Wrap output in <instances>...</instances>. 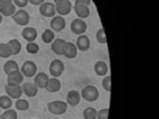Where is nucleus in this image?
I'll return each instance as SVG.
<instances>
[{
    "mask_svg": "<svg viewBox=\"0 0 159 119\" xmlns=\"http://www.w3.org/2000/svg\"><path fill=\"white\" fill-rule=\"evenodd\" d=\"M102 86L107 92H111V76H105L102 81Z\"/></svg>",
    "mask_w": 159,
    "mask_h": 119,
    "instance_id": "obj_33",
    "label": "nucleus"
},
{
    "mask_svg": "<svg viewBox=\"0 0 159 119\" xmlns=\"http://www.w3.org/2000/svg\"><path fill=\"white\" fill-rule=\"evenodd\" d=\"M24 76L20 71H14L12 73L7 75V83L8 84H15V85H20L23 83Z\"/></svg>",
    "mask_w": 159,
    "mask_h": 119,
    "instance_id": "obj_15",
    "label": "nucleus"
},
{
    "mask_svg": "<svg viewBox=\"0 0 159 119\" xmlns=\"http://www.w3.org/2000/svg\"><path fill=\"white\" fill-rule=\"evenodd\" d=\"M7 45H9L12 56H17L21 52V44H20V41L18 40L12 39L7 42Z\"/></svg>",
    "mask_w": 159,
    "mask_h": 119,
    "instance_id": "obj_23",
    "label": "nucleus"
},
{
    "mask_svg": "<svg viewBox=\"0 0 159 119\" xmlns=\"http://www.w3.org/2000/svg\"><path fill=\"white\" fill-rule=\"evenodd\" d=\"M15 107L17 110H19V111H26L29 108V103L27 100L19 98L15 102Z\"/></svg>",
    "mask_w": 159,
    "mask_h": 119,
    "instance_id": "obj_29",
    "label": "nucleus"
},
{
    "mask_svg": "<svg viewBox=\"0 0 159 119\" xmlns=\"http://www.w3.org/2000/svg\"><path fill=\"white\" fill-rule=\"evenodd\" d=\"M21 36L27 42L34 41L37 37V31L34 27H24L21 31Z\"/></svg>",
    "mask_w": 159,
    "mask_h": 119,
    "instance_id": "obj_17",
    "label": "nucleus"
},
{
    "mask_svg": "<svg viewBox=\"0 0 159 119\" xmlns=\"http://www.w3.org/2000/svg\"><path fill=\"white\" fill-rule=\"evenodd\" d=\"M75 45H76L78 50H81V52H87V50L90 49L91 41H90V39L87 36L81 35V36H78L77 42Z\"/></svg>",
    "mask_w": 159,
    "mask_h": 119,
    "instance_id": "obj_12",
    "label": "nucleus"
},
{
    "mask_svg": "<svg viewBox=\"0 0 159 119\" xmlns=\"http://www.w3.org/2000/svg\"><path fill=\"white\" fill-rule=\"evenodd\" d=\"M54 1V3H57V2H61V1H62V0H53Z\"/></svg>",
    "mask_w": 159,
    "mask_h": 119,
    "instance_id": "obj_40",
    "label": "nucleus"
},
{
    "mask_svg": "<svg viewBox=\"0 0 159 119\" xmlns=\"http://www.w3.org/2000/svg\"><path fill=\"white\" fill-rule=\"evenodd\" d=\"M2 20H3V16H2L1 14H0V24L2 23Z\"/></svg>",
    "mask_w": 159,
    "mask_h": 119,
    "instance_id": "obj_39",
    "label": "nucleus"
},
{
    "mask_svg": "<svg viewBox=\"0 0 159 119\" xmlns=\"http://www.w3.org/2000/svg\"><path fill=\"white\" fill-rule=\"evenodd\" d=\"M54 5H56V11L61 16L70 14V12L72 11V8H73L72 2H70V0H62L61 2L56 3Z\"/></svg>",
    "mask_w": 159,
    "mask_h": 119,
    "instance_id": "obj_9",
    "label": "nucleus"
},
{
    "mask_svg": "<svg viewBox=\"0 0 159 119\" xmlns=\"http://www.w3.org/2000/svg\"><path fill=\"white\" fill-rule=\"evenodd\" d=\"M23 94L27 97H35L39 93V87L34 83H24L21 85Z\"/></svg>",
    "mask_w": 159,
    "mask_h": 119,
    "instance_id": "obj_13",
    "label": "nucleus"
},
{
    "mask_svg": "<svg viewBox=\"0 0 159 119\" xmlns=\"http://www.w3.org/2000/svg\"><path fill=\"white\" fill-rule=\"evenodd\" d=\"M70 31H72L75 35L81 36L84 35L87 31V23L84 19L81 18H76L72 21L70 23Z\"/></svg>",
    "mask_w": 159,
    "mask_h": 119,
    "instance_id": "obj_7",
    "label": "nucleus"
},
{
    "mask_svg": "<svg viewBox=\"0 0 159 119\" xmlns=\"http://www.w3.org/2000/svg\"><path fill=\"white\" fill-rule=\"evenodd\" d=\"M74 10H75V12H76V14L79 16V18H81V19L88 18L90 16V8L88 6L75 5Z\"/></svg>",
    "mask_w": 159,
    "mask_h": 119,
    "instance_id": "obj_22",
    "label": "nucleus"
},
{
    "mask_svg": "<svg viewBox=\"0 0 159 119\" xmlns=\"http://www.w3.org/2000/svg\"><path fill=\"white\" fill-rule=\"evenodd\" d=\"M48 79L49 77L47 74L43 73V72H39V73H36L34 76V84L39 87V89H44Z\"/></svg>",
    "mask_w": 159,
    "mask_h": 119,
    "instance_id": "obj_18",
    "label": "nucleus"
},
{
    "mask_svg": "<svg viewBox=\"0 0 159 119\" xmlns=\"http://www.w3.org/2000/svg\"><path fill=\"white\" fill-rule=\"evenodd\" d=\"M39 13L44 17H53L56 16V5L51 2H43L39 5Z\"/></svg>",
    "mask_w": 159,
    "mask_h": 119,
    "instance_id": "obj_8",
    "label": "nucleus"
},
{
    "mask_svg": "<svg viewBox=\"0 0 159 119\" xmlns=\"http://www.w3.org/2000/svg\"><path fill=\"white\" fill-rule=\"evenodd\" d=\"M78 55V49L75 44L70 41H66L62 48V56L66 59H75Z\"/></svg>",
    "mask_w": 159,
    "mask_h": 119,
    "instance_id": "obj_11",
    "label": "nucleus"
},
{
    "mask_svg": "<svg viewBox=\"0 0 159 119\" xmlns=\"http://www.w3.org/2000/svg\"><path fill=\"white\" fill-rule=\"evenodd\" d=\"M92 0H76L75 1V5H84L89 7L91 5Z\"/></svg>",
    "mask_w": 159,
    "mask_h": 119,
    "instance_id": "obj_36",
    "label": "nucleus"
},
{
    "mask_svg": "<svg viewBox=\"0 0 159 119\" xmlns=\"http://www.w3.org/2000/svg\"><path fill=\"white\" fill-rule=\"evenodd\" d=\"M26 52L31 55H36L39 52V45L34 41H29L26 45Z\"/></svg>",
    "mask_w": 159,
    "mask_h": 119,
    "instance_id": "obj_31",
    "label": "nucleus"
},
{
    "mask_svg": "<svg viewBox=\"0 0 159 119\" xmlns=\"http://www.w3.org/2000/svg\"><path fill=\"white\" fill-rule=\"evenodd\" d=\"M81 94L80 92L76 91V90H72L68 93L66 95V104L70 105V106H77L79 105V103L81 102Z\"/></svg>",
    "mask_w": 159,
    "mask_h": 119,
    "instance_id": "obj_16",
    "label": "nucleus"
},
{
    "mask_svg": "<svg viewBox=\"0 0 159 119\" xmlns=\"http://www.w3.org/2000/svg\"><path fill=\"white\" fill-rule=\"evenodd\" d=\"M97 110L93 107H87L83 111L84 119H97Z\"/></svg>",
    "mask_w": 159,
    "mask_h": 119,
    "instance_id": "obj_27",
    "label": "nucleus"
},
{
    "mask_svg": "<svg viewBox=\"0 0 159 119\" xmlns=\"http://www.w3.org/2000/svg\"><path fill=\"white\" fill-rule=\"evenodd\" d=\"M66 19L62 16L58 15V16H53L52 19L51 20V23H49V26H51V29L52 31L60 32L66 28Z\"/></svg>",
    "mask_w": 159,
    "mask_h": 119,
    "instance_id": "obj_10",
    "label": "nucleus"
},
{
    "mask_svg": "<svg viewBox=\"0 0 159 119\" xmlns=\"http://www.w3.org/2000/svg\"><path fill=\"white\" fill-rule=\"evenodd\" d=\"M94 71L96 75L98 76H105L108 74V71H109V67L106 64V62L104 61H98L97 63L95 64L94 66Z\"/></svg>",
    "mask_w": 159,
    "mask_h": 119,
    "instance_id": "obj_19",
    "label": "nucleus"
},
{
    "mask_svg": "<svg viewBox=\"0 0 159 119\" xmlns=\"http://www.w3.org/2000/svg\"><path fill=\"white\" fill-rule=\"evenodd\" d=\"M29 3H31L32 5H36V6H39L40 4H43L44 2V0H28Z\"/></svg>",
    "mask_w": 159,
    "mask_h": 119,
    "instance_id": "obj_37",
    "label": "nucleus"
},
{
    "mask_svg": "<svg viewBox=\"0 0 159 119\" xmlns=\"http://www.w3.org/2000/svg\"><path fill=\"white\" fill-rule=\"evenodd\" d=\"M16 11V6L14 5V3H7L5 5H2L0 6V14L2 16H12Z\"/></svg>",
    "mask_w": 159,
    "mask_h": 119,
    "instance_id": "obj_20",
    "label": "nucleus"
},
{
    "mask_svg": "<svg viewBox=\"0 0 159 119\" xmlns=\"http://www.w3.org/2000/svg\"><path fill=\"white\" fill-rule=\"evenodd\" d=\"M65 42L66 40L62 39H54L51 45L52 50L57 56H62V48H64Z\"/></svg>",
    "mask_w": 159,
    "mask_h": 119,
    "instance_id": "obj_21",
    "label": "nucleus"
},
{
    "mask_svg": "<svg viewBox=\"0 0 159 119\" xmlns=\"http://www.w3.org/2000/svg\"><path fill=\"white\" fill-rule=\"evenodd\" d=\"M4 90L8 97H10L11 99H15L17 100L19 99L21 95L23 94L22 92V88L20 85H15V84H6L5 87H4Z\"/></svg>",
    "mask_w": 159,
    "mask_h": 119,
    "instance_id": "obj_4",
    "label": "nucleus"
},
{
    "mask_svg": "<svg viewBox=\"0 0 159 119\" xmlns=\"http://www.w3.org/2000/svg\"><path fill=\"white\" fill-rule=\"evenodd\" d=\"M100 96V93L97 87L93 86V85H88V86L84 87L82 93H81V97L88 102H94L96 100H98Z\"/></svg>",
    "mask_w": 159,
    "mask_h": 119,
    "instance_id": "obj_2",
    "label": "nucleus"
},
{
    "mask_svg": "<svg viewBox=\"0 0 159 119\" xmlns=\"http://www.w3.org/2000/svg\"><path fill=\"white\" fill-rule=\"evenodd\" d=\"M20 72H21L24 77H27V78L34 77L35 74L37 73L36 64L32 61H25L23 63V65L21 67V71Z\"/></svg>",
    "mask_w": 159,
    "mask_h": 119,
    "instance_id": "obj_6",
    "label": "nucleus"
},
{
    "mask_svg": "<svg viewBox=\"0 0 159 119\" xmlns=\"http://www.w3.org/2000/svg\"><path fill=\"white\" fill-rule=\"evenodd\" d=\"M0 119H17V113L14 109L9 108L0 115Z\"/></svg>",
    "mask_w": 159,
    "mask_h": 119,
    "instance_id": "obj_30",
    "label": "nucleus"
},
{
    "mask_svg": "<svg viewBox=\"0 0 159 119\" xmlns=\"http://www.w3.org/2000/svg\"><path fill=\"white\" fill-rule=\"evenodd\" d=\"M12 19L16 24L20 25V26H26L29 23L30 16H29V13L27 11L21 8V9L15 11V13L12 15Z\"/></svg>",
    "mask_w": 159,
    "mask_h": 119,
    "instance_id": "obj_3",
    "label": "nucleus"
},
{
    "mask_svg": "<svg viewBox=\"0 0 159 119\" xmlns=\"http://www.w3.org/2000/svg\"><path fill=\"white\" fill-rule=\"evenodd\" d=\"M41 40L44 44H52L54 40V31H52L51 28L45 29L41 35Z\"/></svg>",
    "mask_w": 159,
    "mask_h": 119,
    "instance_id": "obj_25",
    "label": "nucleus"
},
{
    "mask_svg": "<svg viewBox=\"0 0 159 119\" xmlns=\"http://www.w3.org/2000/svg\"><path fill=\"white\" fill-rule=\"evenodd\" d=\"M10 2H12V0H0V6L5 5V4L10 3Z\"/></svg>",
    "mask_w": 159,
    "mask_h": 119,
    "instance_id": "obj_38",
    "label": "nucleus"
},
{
    "mask_svg": "<svg viewBox=\"0 0 159 119\" xmlns=\"http://www.w3.org/2000/svg\"><path fill=\"white\" fill-rule=\"evenodd\" d=\"M48 109L49 113L53 114V115H62L68 110V104L66 101L54 100L48 104Z\"/></svg>",
    "mask_w": 159,
    "mask_h": 119,
    "instance_id": "obj_1",
    "label": "nucleus"
},
{
    "mask_svg": "<svg viewBox=\"0 0 159 119\" xmlns=\"http://www.w3.org/2000/svg\"><path fill=\"white\" fill-rule=\"evenodd\" d=\"M13 3L15 6L23 8V7H25L29 2H28V0H13Z\"/></svg>",
    "mask_w": 159,
    "mask_h": 119,
    "instance_id": "obj_35",
    "label": "nucleus"
},
{
    "mask_svg": "<svg viewBox=\"0 0 159 119\" xmlns=\"http://www.w3.org/2000/svg\"><path fill=\"white\" fill-rule=\"evenodd\" d=\"M65 72V64L61 60H52L49 64V74L52 77L58 78Z\"/></svg>",
    "mask_w": 159,
    "mask_h": 119,
    "instance_id": "obj_5",
    "label": "nucleus"
},
{
    "mask_svg": "<svg viewBox=\"0 0 159 119\" xmlns=\"http://www.w3.org/2000/svg\"><path fill=\"white\" fill-rule=\"evenodd\" d=\"M3 70H4V73L8 75L14 71H19V67H18L17 62L13 61V60H8V61L4 64Z\"/></svg>",
    "mask_w": 159,
    "mask_h": 119,
    "instance_id": "obj_24",
    "label": "nucleus"
},
{
    "mask_svg": "<svg viewBox=\"0 0 159 119\" xmlns=\"http://www.w3.org/2000/svg\"><path fill=\"white\" fill-rule=\"evenodd\" d=\"M96 39H97V40L100 42V44H103V45L107 44V36H106V32L104 31V28H100L97 31Z\"/></svg>",
    "mask_w": 159,
    "mask_h": 119,
    "instance_id": "obj_32",
    "label": "nucleus"
},
{
    "mask_svg": "<svg viewBox=\"0 0 159 119\" xmlns=\"http://www.w3.org/2000/svg\"><path fill=\"white\" fill-rule=\"evenodd\" d=\"M11 106H12V99L10 97H8L7 95L0 96V108L7 110L11 108Z\"/></svg>",
    "mask_w": 159,
    "mask_h": 119,
    "instance_id": "obj_26",
    "label": "nucleus"
},
{
    "mask_svg": "<svg viewBox=\"0 0 159 119\" xmlns=\"http://www.w3.org/2000/svg\"><path fill=\"white\" fill-rule=\"evenodd\" d=\"M61 81L58 80L57 78H49L48 83H47V86H45L44 89H47V91L49 92V93H56V92H58L61 90Z\"/></svg>",
    "mask_w": 159,
    "mask_h": 119,
    "instance_id": "obj_14",
    "label": "nucleus"
},
{
    "mask_svg": "<svg viewBox=\"0 0 159 119\" xmlns=\"http://www.w3.org/2000/svg\"><path fill=\"white\" fill-rule=\"evenodd\" d=\"M11 55V50L9 45L7 44H2L0 42V58H3V59H8Z\"/></svg>",
    "mask_w": 159,
    "mask_h": 119,
    "instance_id": "obj_28",
    "label": "nucleus"
},
{
    "mask_svg": "<svg viewBox=\"0 0 159 119\" xmlns=\"http://www.w3.org/2000/svg\"><path fill=\"white\" fill-rule=\"evenodd\" d=\"M109 108H103L97 112V119H109Z\"/></svg>",
    "mask_w": 159,
    "mask_h": 119,
    "instance_id": "obj_34",
    "label": "nucleus"
}]
</instances>
